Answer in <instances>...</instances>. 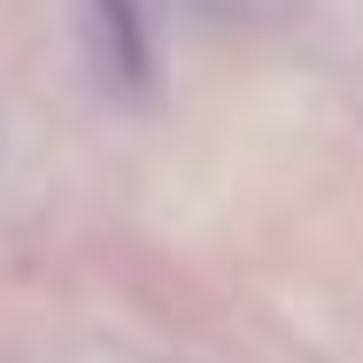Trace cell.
I'll return each instance as SVG.
<instances>
[{
	"label": "cell",
	"mask_w": 363,
	"mask_h": 363,
	"mask_svg": "<svg viewBox=\"0 0 363 363\" xmlns=\"http://www.w3.org/2000/svg\"><path fill=\"white\" fill-rule=\"evenodd\" d=\"M93 8H101V31H108L116 70L140 77V70H147V47H140V16H132V0H93Z\"/></svg>",
	"instance_id": "obj_1"
}]
</instances>
